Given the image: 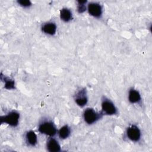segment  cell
Here are the masks:
<instances>
[{
    "mask_svg": "<svg viewBox=\"0 0 152 152\" xmlns=\"http://www.w3.org/2000/svg\"><path fill=\"white\" fill-rule=\"evenodd\" d=\"M38 131L40 133L45 135L54 137L58 133V129L55 124L48 119H43L38 125Z\"/></svg>",
    "mask_w": 152,
    "mask_h": 152,
    "instance_id": "cell-1",
    "label": "cell"
},
{
    "mask_svg": "<svg viewBox=\"0 0 152 152\" xmlns=\"http://www.w3.org/2000/svg\"><path fill=\"white\" fill-rule=\"evenodd\" d=\"M104 115L101 111L97 112L95 109L91 107L86 108L83 113L84 121L88 125H92L96 123Z\"/></svg>",
    "mask_w": 152,
    "mask_h": 152,
    "instance_id": "cell-2",
    "label": "cell"
},
{
    "mask_svg": "<svg viewBox=\"0 0 152 152\" xmlns=\"http://www.w3.org/2000/svg\"><path fill=\"white\" fill-rule=\"evenodd\" d=\"M101 108L103 115L112 116L118 113V109L114 103L106 96H103L101 99Z\"/></svg>",
    "mask_w": 152,
    "mask_h": 152,
    "instance_id": "cell-3",
    "label": "cell"
},
{
    "mask_svg": "<svg viewBox=\"0 0 152 152\" xmlns=\"http://www.w3.org/2000/svg\"><path fill=\"white\" fill-rule=\"evenodd\" d=\"M20 121V113L16 110L8 112L6 115L1 116V124H6L11 127L18 126Z\"/></svg>",
    "mask_w": 152,
    "mask_h": 152,
    "instance_id": "cell-4",
    "label": "cell"
},
{
    "mask_svg": "<svg viewBox=\"0 0 152 152\" xmlns=\"http://www.w3.org/2000/svg\"><path fill=\"white\" fill-rule=\"evenodd\" d=\"M74 99L75 103L80 107H84L88 102V96L86 88L80 87L77 89L74 95Z\"/></svg>",
    "mask_w": 152,
    "mask_h": 152,
    "instance_id": "cell-5",
    "label": "cell"
},
{
    "mask_svg": "<svg viewBox=\"0 0 152 152\" xmlns=\"http://www.w3.org/2000/svg\"><path fill=\"white\" fill-rule=\"evenodd\" d=\"M103 6L97 2L93 1L87 3V10L88 14L94 18H101L103 12Z\"/></svg>",
    "mask_w": 152,
    "mask_h": 152,
    "instance_id": "cell-6",
    "label": "cell"
},
{
    "mask_svg": "<svg viewBox=\"0 0 152 152\" xmlns=\"http://www.w3.org/2000/svg\"><path fill=\"white\" fill-rule=\"evenodd\" d=\"M127 138L133 142H138L141 138V132L138 126L131 125L126 130Z\"/></svg>",
    "mask_w": 152,
    "mask_h": 152,
    "instance_id": "cell-7",
    "label": "cell"
},
{
    "mask_svg": "<svg viewBox=\"0 0 152 152\" xmlns=\"http://www.w3.org/2000/svg\"><path fill=\"white\" fill-rule=\"evenodd\" d=\"M41 30L43 33L49 36H53L57 31V26L53 21H48L43 23L41 27Z\"/></svg>",
    "mask_w": 152,
    "mask_h": 152,
    "instance_id": "cell-8",
    "label": "cell"
},
{
    "mask_svg": "<svg viewBox=\"0 0 152 152\" xmlns=\"http://www.w3.org/2000/svg\"><path fill=\"white\" fill-rule=\"evenodd\" d=\"M46 147L47 150L49 152H59L61 150L60 144L53 137H50L48 139Z\"/></svg>",
    "mask_w": 152,
    "mask_h": 152,
    "instance_id": "cell-9",
    "label": "cell"
},
{
    "mask_svg": "<svg viewBox=\"0 0 152 152\" xmlns=\"http://www.w3.org/2000/svg\"><path fill=\"white\" fill-rule=\"evenodd\" d=\"M24 140L26 144L30 147H35L38 142L37 135L32 130H29L25 132Z\"/></svg>",
    "mask_w": 152,
    "mask_h": 152,
    "instance_id": "cell-10",
    "label": "cell"
},
{
    "mask_svg": "<svg viewBox=\"0 0 152 152\" xmlns=\"http://www.w3.org/2000/svg\"><path fill=\"white\" fill-rule=\"evenodd\" d=\"M128 99V101L132 104H139L142 99L139 91L132 87L129 90Z\"/></svg>",
    "mask_w": 152,
    "mask_h": 152,
    "instance_id": "cell-11",
    "label": "cell"
},
{
    "mask_svg": "<svg viewBox=\"0 0 152 152\" xmlns=\"http://www.w3.org/2000/svg\"><path fill=\"white\" fill-rule=\"evenodd\" d=\"M59 17L62 21L65 23L69 22L73 19V14L71 10L68 8H62L60 10Z\"/></svg>",
    "mask_w": 152,
    "mask_h": 152,
    "instance_id": "cell-12",
    "label": "cell"
},
{
    "mask_svg": "<svg viewBox=\"0 0 152 152\" xmlns=\"http://www.w3.org/2000/svg\"><path fill=\"white\" fill-rule=\"evenodd\" d=\"M71 133V128L68 125H63L59 130H58V134L59 137L62 140L68 138Z\"/></svg>",
    "mask_w": 152,
    "mask_h": 152,
    "instance_id": "cell-13",
    "label": "cell"
},
{
    "mask_svg": "<svg viewBox=\"0 0 152 152\" xmlns=\"http://www.w3.org/2000/svg\"><path fill=\"white\" fill-rule=\"evenodd\" d=\"M77 11L80 14L84 12L87 10V5L88 1H77Z\"/></svg>",
    "mask_w": 152,
    "mask_h": 152,
    "instance_id": "cell-14",
    "label": "cell"
},
{
    "mask_svg": "<svg viewBox=\"0 0 152 152\" xmlns=\"http://www.w3.org/2000/svg\"><path fill=\"white\" fill-rule=\"evenodd\" d=\"M4 78V83H5V88L8 90H11L15 88V81L8 78L2 76Z\"/></svg>",
    "mask_w": 152,
    "mask_h": 152,
    "instance_id": "cell-15",
    "label": "cell"
},
{
    "mask_svg": "<svg viewBox=\"0 0 152 152\" xmlns=\"http://www.w3.org/2000/svg\"><path fill=\"white\" fill-rule=\"evenodd\" d=\"M17 3L23 8H29L32 5L31 2L29 0H18Z\"/></svg>",
    "mask_w": 152,
    "mask_h": 152,
    "instance_id": "cell-16",
    "label": "cell"
}]
</instances>
